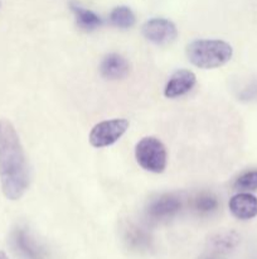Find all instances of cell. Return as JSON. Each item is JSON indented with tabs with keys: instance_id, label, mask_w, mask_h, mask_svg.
<instances>
[{
	"instance_id": "obj_8",
	"label": "cell",
	"mask_w": 257,
	"mask_h": 259,
	"mask_svg": "<svg viewBox=\"0 0 257 259\" xmlns=\"http://www.w3.org/2000/svg\"><path fill=\"white\" fill-rule=\"evenodd\" d=\"M197 77L189 70H179L171 75L164 89V95L168 99H175L188 94L196 86Z\"/></svg>"
},
{
	"instance_id": "obj_9",
	"label": "cell",
	"mask_w": 257,
	"mask_h": 259,
	"mask_svg": "<svg viewBox=\"0 0 257 259\" xmlns=\"http://www.w3.org/2000/svg\"><path fill=\"white\" fill-rule=\"evenodd\" d=\"M122 235L125 244L134 252H148L153 245V239H151L150 234L140 225H136L134 223H127L123 227Z\"/></svg>"
},
{
	"instance_id": "obj_7",
	"label": "cell",
	"mask_w": 257,
	"mask_h": 259,
	"mask_svg": "<svg viewBox=\"0 0 257 259\" xmlns=\"http://www.w3.org/2000/svg\"><path fill=\"white\" fill-rule=\"evenodd\" d=\"M143 34L150 42L159 46L173 43L178 37L175 24L165 18H153L143 25Z\"/></svg>"
},
{
	"instance_id": "obj_19",
	"label": "cell",
	"mask_w": 257,
	"mask_h": 259,
	"mask_svg": "<svg viewBox=\"0 0 257 259\" xmlns=\"http://www.w3.org/2000/svg\"><path fill=\"white\" fill-rule=\"evenodd\" d=\"M0 7H2V3H0Z\"/></svg>"
},
{
	"instance_id": "obj_5",
	"label": "cell",
	"mask_w": 257,
	"mask_h": 259,
	"mask_svg": "<svg viewBox=\"0 0 257 259\" xmlns=\"http://www.w3.org/2000/svg\"><path fill=\"white\" fill-rule=\"evenodd\" d=\"M128 128V121L126 119H110L96 124L90 133V143L95 148L112 146L118 141Z\"/></svg>"
},
{
	"instance_id": "obj_1",
	"label": "cell",
	"mask_w": 257,
	"mask_h": 259,
	"mask_svg": "<svg viewBox=\"0 0 257 259\" xmlns=\"http://www.w3.org/2000/svg\"><path fill=\"white\" fill-rule=\"evenodd\" d=\"M30 171L17 129L8 119H0V185L5 197L19 200L29 187Z\"/></svg>"
},
{
	"instance_id": "obj_10",
	"label": "cell",
	"mask_w": 257,
	"mask_h": 259,
	"mask_svg": "<svg viewBox=\"0 0 257 259\" xmlns=\"http://www.w3.org/2000/svg\"><path fill=\"white\" fill-rule=\"evenodd\" d=\"M102 77L107 80H121L130 72V65L123 56L118 53H110L102 60L100 65Z\"/></svg>"
},
{
	"instance_id": "obj_16",
	"label": "cell",
	"mask_w": 257,
	"mask_h": 259,
	"mask_svg": "<svg viewBox=\"0 0 257 259\" xmlns=\"http://www.w3.org/2000/svg\"><path fill=\"white\" fill-rule=\"evenodd\" d=\"M234 189L243 190V191L257 190V171H249L241 175L234 182Z\"/></svg>"
},
{
	"instance_id": "obj_3",
	"label": "cell",
	"mask_w": 257,
	"mask_h": 259,
	"mask_svg": "<svg viewBox=\"0 0 257 259\" xmlns=\"http://www.w3.org/2000/svg\"><path fill=\"white\" fill-rule=\"evenodd\" d=\"M135 158L145 171L161 174L168 162L166 148L155 137H145L135 147Z\"/></svg>"
},
{
	"instance_id": "obj_17",
	"label": "cell",
	"mask_w": 257,
	"mask_h": 259,
	"mask_svg": "<svg viewBox=\"0 0 257 259\" xmlns=\"http://www.w3.org/2000/svg\"><path fill=\"white\" fill-rule=\"evenodd\" d=\"M201 259H219V254H216V253L212 252V254L208 255H203Z\"/></svg>"
},
{
	"instance_id": "obj_14",
	"label": "cell",
	"mask_w": 257,
	"mask_h": 259,
	"mask_svg": "<svg viewBox=\"0 0 257 259\" xmlns=\"http://www.w3.org/2000/svg\"><path fill=\"white\" fill-rule=\"evenodd\" d=\"M191 207L199 215H209L218 209V200L211 192H202L191 199Z\"/></svg>"
},
{
	"instance_id": "obj_15",
	"label": "cell",
	"mask_w": 257,
	"mask_h": 259,
	"mask_svg": "<svg viewBox=\"0 0 257 259\" xmlns=\"http://www.w3.org/2000/svg\"><path fill=\"white\" fill-rule=\"evenodd\" d=\"M110 22L111 24L120 28V29H128V28L134 27L136 18L130 8L126 7V5H120V7H116L115 9H112L110 14Z\"/></svg>"
},
{
	"instance_id": "obj_18",
	"label": "cell",
	"mask_w": 257,
	"mask_h": 259,
	"mask_svg": "<svg viewBox=\"0 0 257 259\" xmlns=\"http://www.w3.org/2000/svg\"><path fill=\"white\" fill-rule=\"evenodd\" d=\"M0 259H9L4 252H0Z\"/></svg>"
},
{
	"instance_id": "obj_6",
	"label": "cell",
	"mask_w": 257,
	"mask_h": 259,
	"mask_svg": "<svg viewBox=\"0 0 257 259\" xmlns=\"http://www.w3.org/2000/svg\"><path fill=\"white\" fill-rule=\"evenodd\" d=\"M181 199L175 194H164L146 207V218L151 223H161L175 217L181 209Z\"/></svg>"
},
{
	"instance_id": "obj_13",
	"label": "cell",
	"mask_w": 257,
	"mask_h": 259,
	"mask_svg": "<svg viewBox=\"0 0 257 259\" xmlns=\"http://www.w3.org/2000/svg\"><path fill=\"white\" fill-rule=\"evenodd\" d=\"M239 235L236 232H223L216 234L211 240H209V248L211 252L216 254H227L236 249L237 245L239 244Z\"/></svg>"
},
{
	"instance_id": "obj_2",
	"label": "cell",
	"mask_w": 257,
	"mask_h": 259,
	"mask_svg": "<svg viewBox=\"0 0 257 259\" xmlns=\"http://www.w3.org/2000/svg\"><path fill=\"white\" fill-rule=\"evenodd\" d=\"M232 46L221 39H198L186 46L189 62L204 70L226 65L232 58Z\"/></svg>"
},
{
	"instance_id": "obj_4",
	"label": "cell",
	"mask_w": 257,
	"mask_h": 259,
	"mask_svg": "<svg viewBox=\"0 0 257 259\" xmlns=\"http://www.w3.org/2000/svg\"><path fill=\"white\" fill-rule=\"evenodd\" d=\"M10 247L19 259H50L44 244L25 227H15L10 233Z\"/></svg>"
},
{
	"instance_id": "obj_12",
	"label": "cell",
	"mask_w": 257,
	"mask_h": 259,
	"mask_svg": "<svg viewBox=\"0 0 257 259\" xmlns=\"http://www.w3.org/2000/svg\"><path fill=\"white\" fill-rule=\"evenodd\" d=\"M71 10L75 14L76 22H77L78 27L85 32H92L96 30L97 28L101 27L102 24V19L98 14L90 9H86L82 5H80L76 2H71L70 4Z\"/></svg>"
},
{
	"instance_id": "obj_11",
	"label": "cell",
	"mask_w": 257,
	"mask_h": 259,
	"mask_svg": "<svg viewBox=\"0 0 257 259\" xmlns=\"http://www.w3.org/2000/svg\"><path fill=\"white\" fill-rule=\"evenodd\" d=\"M229 210L232 215L239 220H249L257 217V197L242 192L229 200Z\"/></svg>"
}]
</instances>
